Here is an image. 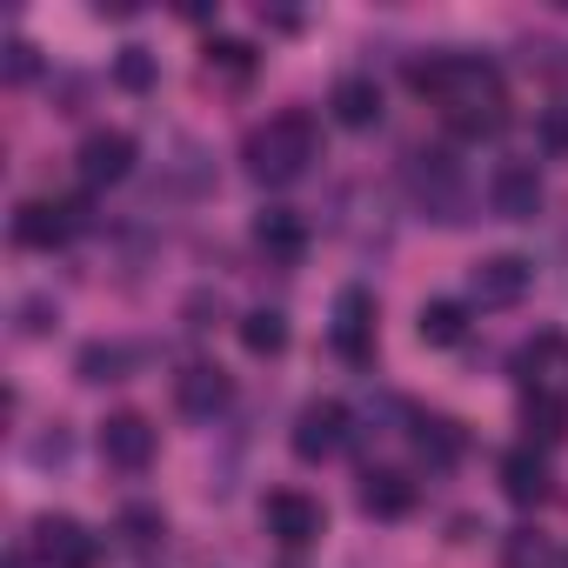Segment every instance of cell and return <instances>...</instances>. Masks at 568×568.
I'll use <instances>...</instances> for the list:
<instances>
[{
    "instance_id": "obj_1",
    "label": "cell",
    "mask_w": 568,
    "mask_h": 568,
    "mask_svg": "<svg viewBox=\"0 0 568 568\" xmlns=\"http://www.w3.org/2000/svg\"><path fill=\"white\" fill-rule=\"evenodd\" d=\"M247 174L254 181H267V187H281V181H295L308 161H315V121L302 114V108H288V114H274V121H261L254 134H247Z\"/></svg>"
},
{
    "instance_id": "obj_2",
    "label": "cell",
    "mask_w": 568,
    "mask_h": 568,
    "mask_svg": "<svg viewBox=\"0 0 568 568\" xmlns=\"http://www.w3.org/2000/svg\"><path fill=\"white\" fill-rule=\"evenodd\" d=\"M261 521H267V535H274L281 548H308V541L328 528L322 501H315V495H302V488H274V495L261 501Z\"/></svg>"
},
{
    "instance_id": "obj_3",
    "label": "cell",
    "mask_w": 568,
    "mask_h": 568,
    "mask_svg": "<svg viewBox=\"0 0 568 568\" xmlns=\"http://www.w3.org/2000/svg\"><path fill=\"white\" fill-rule=\"evenodd\" d=\"M34 555L48 568H94L101 561V541L74 521V515H41L34 521Z\"/></svg>"
},
{
    "instance_id": "obj_4",
    "label": "cell",
    "mask_w": 568,
    "mask_h": 568,
    "mask_svg": "<svg viewBox=\"0 0 568 568\" xmlns=\"http://www.w3.org/2000/svg\"><path fill=\"white\" fill-rule=\"evenodd\" d=\"M342 442H348V408H342V402H308V408L295 415L288 448H295L302 462H328V455H342Z\"/></svg>"
},
{
    "instance_id": "obj_5",
    "label": "cell",
    "mask_w": 568,
    "mask_h": 568,
    "mask_svg": "<svg viewBox=\"0 0 568 568\" xmlns=\"http://www.w3.org/2000/svg\"><path fill=\"white\" fill-rule=\"evenodd\" d=\"M528 281H535V267H528L521 254H488V261H475V274H468V295H475L481 308H515V302L528 295Z\"/></svg>"
},
{
    "instance_id": "obj_6",
    "label": "cell",
    "mask_w": 568,
    "mask_h": 568,
    "mask_svg": "<svg viewBox=\"0 0 568 568\" xmlns=\"http://www.w3.org/2000/svg\"><path fill=\"white\" fill-rule=\"evenodd\" d=\"M74 221H81L74 201H21V207H14V241L34 247V254H54V247L74 234Z\"/></svg>"
},
{
    "instance_id": "obj_7",
    "label": "cell",
    "mask_w": 568,
    "mask_h": 568,
    "mask_svg": "<svg viewBox=\"0 0 568 568\" xmlns=\"http://www.w3.org/2000/svg\"><path fill=\"white\" fill-rule=\"evenodd\" d=\"M101 462L141 475V468L154 462V428H148V415H134V408L108 415V422H101Z\"/></svg>"
},
{
    "instance_id": "obj_8",
    "label": "cell",
    "mask_w": 568,
    "mask_h": 568,
    "mask_svg": "<svg viewBox=\"0 0 568 568\" xmlns=\"http://www.w3.org/2000/svg\"><path fill=\"white\" fill-rule=\"evenodd\" d=\"M74 168H81V181H88V187H114V181H128V168H134V134H121V128L88 134Z\"/></svg>"
},
{
    "instance_id": "obj_9",
    "label": "cell",
    "mask_w": 568,
    "mask_h": 568,
    "mask_svg": "<svg viewBox=\"0 0 568 568\" xmlns=\"http://www.w3.org/2000/svg\"><path fill=\"white\" fill-rule=\"evenodd\" d=\"M488 201H495L501 221H535V207H541V174H535V161H501L495 181H488Z\"/></svg>"
},
{
    "instance_id": "obj_10",
    "label": "cell",
    "mask_w": 568,
    "mask_h": 568,
    "mask_svg": "<svg viewBox=\"0 0 568 568\" xmlns=\"http://www.w3.org/2000/svg\"><path fill=\"white\" fill-rule=\"evenodd\" d=\"M254 247H261L267 261H281V267H295V261L308 254V221H302L295 207H261V214H254Z\"/></svg>"
},
{
    "instance_id": "obj_11",
    "label": "cell",
    "mask_w": 568,
    "mask_h": 568,
    "mask_svg": "<svg viewBox=\"0 0 568 568\" xmlns=\"http://www.w3.org/2000/svg\"><path fill=\"white\" fill-rule=\"evenodd\" d=\"M415 194L435 221H462V174L448 154H415Z\"/></svg>"
},
{
    "instance_id": "obj_12",
    "label": "cell",
    "mask_w": 568,
    "mask_h": 568,
    "mask_svg": "<svg viewBox=\"0 0 568 568\" xmlns=\"http://www.w3.org/2000/svg\"><path fill=\"white\" fill-rule=\"evenodd\" d=\"M335 355H342L348 368H368V362H375V322H368V295H362V288H348V295L335 302Z\"/></svg>"
},
{
    "instance_id": "obj_13",
    "label": "cell",
    "mask_w": 568,
    "mask_h": 568,
    "mask_svg": "<svg viewBox=\"0 0 568 568\" xmlns=\"http://www.w3.org/2000/svg\"><path fill=\"white\" fill-rule=\"evenodd\" d=\"M362 508H368L375 521H402V515L415 508V481H408L402 468H368V475H362Z\"/></svg>"
},
{
    "instance_id": "obj_14",
    "label": "cell",
    "mask_w": 568,
    "mask_h": 568,
    "mask_svg": "<svg viewBox=\"0 0 568 568\" xmlns=\"http://www.w3.org/2000/svg\"><path fill=\"white\" fill-rule=\"evenodd\" d=\"M501 495L521 501V508L548 501V462H541L535 448H508V455H501Z\"/></svg>"
},
{
    "instance_id": "obj_15",
    "label": "cell",
    "mask_w": 568,
    "mask_h": 568,
    "mask_svg": "<svg viewBox=\"0 0 568 568\" xmlns=\"http://www.w3.org/2000/svg\"><path fill=\"white\" fill-rule=\"evenodd\" d=\"M328 108H335L342 128H375V121H382V88H375L368 74H342L335 94H328Z\"/></svg>"
},
{
    "instance_id": "obj_16",
    "label": "cell",
    "mask_w": 568,
    "mask_h": 568,
    "mask_svg": "<svg viewBox=\"0 0 568 568\" xmlns=\"http://www.w3.org/2000/svg\"><path fill=\"white\" fill-rule=\"evenodd\" d=\"M227 395H234V388H227V375H221V368H187V375L174 382V402H181L187 415H201V422H207V415H221V408H227Z\"/></svg>"
},
{
    "instance_id": "obj_17",
    "label": "cell",
    "mask_w": 568,
    "mask_h": 568,
    "mask_svg": "<svg viewBox=\"0 0 568 568\" xmlns=\"http://www.w3.org/2000/svg\"><path fill=\"white\" fill-rule=\"evenodd\" d=\"M521 428H528V442L555 448V442L568 435V402L548 395V388H528V395H521Z\"/></svg>"
},
{
    "instance_id": "obj_18",
    "label": "cell",
    "mask_w": 568,
    "mask_h": 568,
    "mask_svg": "<svg viewBox=\"0 0 568 568\" xmlns=\"http://www.w3.org/2000/svg\"><path fill=\"white\" fill-rule=\"evenodd\" d=\"M415 448H422V462L455 468L462 448H468V435H462V422H448V415H422V422H415Z\"/></svg>"
},
{
    "instance_id": "obj_19",
    "label": "cell",
    "mask_w": 568,
    "mask_h": 568,
    "mask_svg": "<svg viewBox=\"0 0 568 568\" xmlns=\"http://www.w3.org/2000/svg\"><path fill=\"white\" fill-rule=\"evenodd\" d=\"M415 328H422L428 348H455V342L468 335V308H462V302H422Z\"/></svg>"
},
{
    "instance_id": "obj_20",
    "label": "cell",
    "mask_w": 568,
    "mask_h": 568,
    "mask_svg": "<svg viewBox=\"0 0 568 568\" xmlns=\"http://www.w3.org/2000/svg\"><path fill=\"white\" fill-rule=\"evenodd\" d=\"M241 348H247L254 362H274L281 348H288V322H281L274 308H254V315H241Z\"/></svg>"
},
{
    "instance_id": "obj_21",
    "label": "cell",
    "mask_w": 568,
    "mask_h": 568,
    "mask_svg": "<svg viewBox=\"0 0 568 568\" xmlns=\"http://www.w3.org/2000/svg\"><path fill=\"white\" fill-rule=\"evenodd\" d=\"M501 568H561V548L541 535V528H515L501 541Z\"/></svg>"
},
{
    "instance_id": "obj_22",
    "label": "cell",
    "mask_w": 568,
    "mask_h": 568,
    "mask_svg": "<svg viewBox=\"0 0 568 568\" xmlns=\"http://www.w3.org/2000/svg\"><path fill=\"white\" fill-rule=\"evenodd\" d=\"M114 528H121V541H128V548H161V535H168V515H161L154 501H128Z\"/></svg>"
},
{
    "instance_id": "obj_23",
    "label": "cell",
    "mask_w": 568,
    "mask_h": 568,
    "mask_svg": "<svg viewBox=\"0 0 568 568\" xmlns=\"http://www.w3.org/2000/svg\"><path fill=\"white\" fill-rule=\"evenodd\" d=\"M154 81H161V68H154L148 48H121V54H114V88H128V94H154Z\"/></svg>"
},
{
    "instance_id": "obj_24",
    "label": "cell",
    "mask_w": 568,
    "mask_h": 568,
    "mask_svg": "<svg viewBox=\"0 0 568 568\" xmlns=\"http://www.w3.org/2000/svg\"><path fill=\"white\" fill-rule=\"evenodd\" d=\"M74 368H81V382H94V388H101V382H121V368H128V348H114V342H88Z\"/></svg>"
},
{
    "instance_id": "obj_25",
    "label": "cell",
    "mask_w": 568,
    "mask_h": 568,
    "mask_svg": "<svg viewBox=\"0 0 568 568\" xmlns=\"http://www.w3.org/2000/svg\"><path fill=\"white\" fill-rule=\"evenodd\" d=\"M448 128H455V134H495V128H501V101H468V108H448Z\"/></svg>"
},
{
    "instance_id": "obj_26",
    "label": "cell",
    "mask_w": 568,
    "mask_h": 568,
    "mask_svg": "<svg viewBox=\"0 0 568 568\" xmlns=\"http://www.w3.org/2000/svg\"><path fill=\"white\" fill-rule=\"evenodd\" d=\"M207 68L247 81V74H254V48H247V41H207Z\"/></svg>"
},
{
    "instance_id": "obj_27",
    "label": "cell",
    "mask_w": 568,
    "mask_h": 568,
    "mask_svg": "<svg viewBox=\"0 0 568 568\" xmlns=\"http://www.w3.org/2000/svg\"><path fill=\"white\" fill-rule=\"evenodd\" d=\"M555 355H561V335H535V342H521V355H515V375H521V382H535V375H541Z\"/></svg>"
},
{
    "instance_id": "obj_28",
    "label": "cell",
    "mask_w": 568,
    "mask_h": 568,
    "mask_svg": "<svg viewBox=\"0 0 568 568\" xmlns=\"http://www.w3.org/2000/svg\"><path fill=\"white\" fill-rule=\"evenodd\" d=\"M535 141H541L548 154H568V108H548L541 128H535Z\"/></svg>"
},
{
    "instance_id": "obj_29",
    "label": "cell",
    "mask_w": 568,
    "mask_h": 568,
    "mask_svg": "<svg viewBox=\"0 0 568 568\" xmlns=\"http://www.w3.org/2000/svg\"><path fill=\"white\" fill-rule=\"evenodd\" d=\"M54 315H61V308H54L48 295H34V302H21V335H48V328H54Z\"/></svg>"
},
{
    "instance_id": "obj_30",
    "label": "cell",
    "mask_w": 568,
    "mask_h": 568,
    "mask_svg": "<svg viewBox=\"0 0 568 568\" xmlns=\"http://www.w3.org/2000/svg\"><path fill=\"white\" fill-rule=\"evenodd\" d=\"M34 74V48L28 41H8V81H28Z\"/></svg>"
},
{
    "instance_id": "obj_31",
    "label": "cell",
    "mask_w": 568,
    "mask_h": 568,
    "mask_svg": "<svg viewBox=\"0 0 568 568\" xmlns=\"http://www.w3.org/2000/svg\"><path fill=\"white\" fill-rule=\"evenodd\" d=\"M34 462H41V468H48V462H68V435H61V428L41 435V442H34Z\"/></svg>"
},
{
    "instance_id": "obj_32",
    "label": "cell",
    "mask_w": 568,
    "mask_h": 568,
    "mask_svg": "<svg viewBox=\"0 0 568 568\" xmlns=\"http://www.w3.org/2000/svg\"><path fill=\"white\" fill-rule=\"evenodd\" d=\"M8 568H28V555H14V561H8Z\"/></svg>"
}]
</instances>
